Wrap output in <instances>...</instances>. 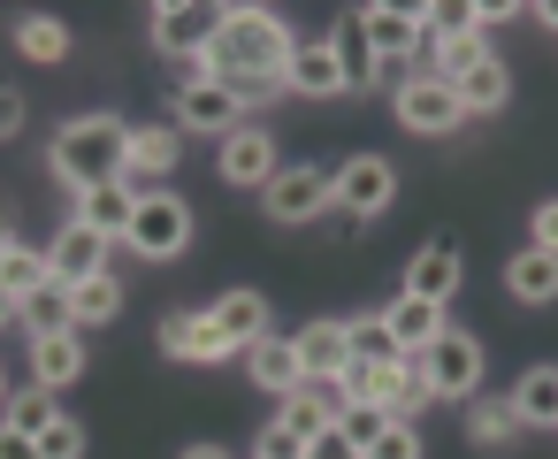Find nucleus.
<instances>
[{"label": "nucleus", "instance_id": "40", "mask_svg": "<svg viewBox=\"0 0 558 459\" xmlns=\"http://www.w3.org/2000/svg\"><path fill=\"white\" fill-rule=\"evenodd\" d=\"M192 322L199 314H161V352L169 360H192Z\"/></svg>", "mask_w": 558, "mask_h": 459}, {"label": "nucleus", "instance_id": "9", "mask_svg": "<svg viewBox=\"0 0 558 459\" xmlns=\"http://www.w3.org/2000/svg\"><path fill=\"white\" fill-rule=\"evenodd\" d=\"M390 116H398L413 138H451V131L466 123V108H459V93H451L444 77H405L398 100H390Z\"/></svg>", "mask_w": 558, "mask_h": 459}, {"label": "nucleus", "instance_id": "22", "mask_svg": "<svg viewBox=\"0 0 558 459\" xmlns=\"http://www.w3.org/2000/svg\"><path fill=\"white\" fill-rule=\"evenodd\" d=\"M32 375H39V390H70V383L85 375V337H77V329L39 337V345H32Z\"/></svg>", "mask_w": 558, "mask_h": 459}, {"label": "nucleus", "instance_id": "25", "mask_svg": "<svg viewBox=\"0 0 558 459\" xmlns=\"http://www.w3.org/2000/svg\"><path fill=\"white\" fill-rule=\"evenodd\" d=\"M451 93H459V108H466V116H497V108L512 100V70L489 55V62H482V70H466Z\"/></svg>", "mask_w": 558, "mask_h": 459}, {"label": "nucleus", "instance_id": "6", "mask_svg": "<svg viewBox=\"0 0 558 459\" xmlns=\"http://www.w3.org/2000/svg\"><path fill=\"white\" fill-rule=\"evenodd\" d=\"M215 169H222V184H238V192H268L276 169H283V146H276L268 123H238V131L215 146Z\"/></svg>", "mask_w": 558, "mask_h": 459}, {"label": "nucleus", "instance_id": "10", "mask_svg": "<svg viewBox=\"0 0 558 459\" xmlns=\"http://www.w3.org/2000/svg\"><path fill=\"white\" fill-rule=\"evenodd\" d=\"M245 123V100L230 93V85H215V77H184L177 85V131H192V138H230Z\"/></svg>", "mask_w": 558, "mask_h": 459}, {"label": "nucleus", "instance_id": "7", "mask_svg": "<svg viewBox=\"0 0 558 459\" xmlns=\"http://www.w3.org/2000/svg\"><path fill=\"white\" fill-rule=\"evenodd\" d=\"M390 200H398V169H390L383 154H352V161L337 169V215H344V230L375 222Z\"/></svg>", "mask_w": 558, "mask_h": 459}, {"label": "nucleus", "instance_id": "15", "mask_svg": "<svg viewBox=\"0 0 558 459\" xmlns=\"http://www.w3.org/2000/svg\"><path fill=\"white\" fill-rule=\"evenodd\" d=\"M459 276H466L459 245H451V238H428V245L405 261V299H428V306H444V299L459 291Z\"/></svg>", "mask_w": 558, "mask_h": 459}, {"label": "nucleus", "instance_id": "1", "mask_svg": "<svg viewBox=\"0 0 558 459\" xmlns=\"http://www.w3.org/2000/svg\"><path fill=\"white\" fill-rule=\"evenodd\" d=\"M291 55H299L291 16H276V9H222V32H215V47L199 55V77L230 85V93L245 100V116H253V108H268V100L283 93Z\"/></svg>", "mask_w": 558, "mask_h": 459}, {"label": "nucleus", "instance_id": "39", "mask_svg": "<svg viewBox=\"0 0 558 459\" xmlns=\"http://www.w3.org/2000/svg\"><path fill=\"white\" fill-rule=\"evenodd\" d=\"M527 245H535V253H550V261H558V200H543V207H535V215H527Z\"/></svg>", "mask_w": 558, "mask_h": 459}, {"label": "nucleus", "instance_id": "38", "mask_svg": "<svg viewBox=\"0 0 558 459\" xmlns=\"http://www.w3.org/2000/svg\"><path fill=\"white\" fill-rule=\"evenodd\" d=\"M360 459H421V428H405V421H390V428H383V436H375V444H367Z\"/></svg>", "mask_w": 558, "mask_h": 459}, {"label": "nucleus", "instance_id": "5", "mask_svg": "<svg viewBox=\"0 0 558 459\" xmlns=\"http://www.w3.org/2000/svg\"><path fill=\"white\" fill-rule=\"evenodd\" d=\"M360 47H367L375 70H405V62L428 47L421 9H398V0H375V9H360Z\"/></svg>", "mask_w": 558, "mask_h": 459}, {"label": "nucleus", "instance_id": "35", "mask_svg": "<svg viewBox=\"0 0 558 459\" xmlns=\"http://www.w3.org/2000/svg\"><path fill=\"white\" fill-rule=\"evenodd\" d=\"M54 413H62V406H54V390H16L0 421H9V428H24V436H39V428H47Z\"/></svg>", "mask_w": 558, "mask_h": 459}, {"label": "nucleus", "instance_id": "14", "mask_svg": "<svg viewBox=\"0 0 558 459\" xmlns=\"http://www.w3.org/2000/svg\"><path fill=\"white\" fill-rule=\"evenodd\" d=\"M47 268H54V283L70 291V283H85V276H108V238L100 230H85L77 215L54 230V245H47Z\"/></svg>", "mask_w": 558, "mask_h": 459}, {"label": "nucleus", "instance_id": "20", "mask_svg": "<svg viewBox=\"0 0 558 459\" xmlns=\"http://www.w3.org/2000/svg\"><path fill=\"white\" fill-rule=\"evenodd\" d=\"M276 428H283V436H299V444L329 436V428H337V390H329V383H299V390L283 398Z\"/></svg>", "mask_w": 558, "mask_h": 459}, {"label": "nucleus", "instance_id": "50", "mask_svg": "<svg viewBox=\"0 0 558 459\" xmlns=\"http://www.w3.org/2000/svg\"><path fill=\"white\" fill-rule=\"evenodd\" d=\"M9 398H16V390H9V367H0V413H9Z\"/></svg>", "mask_w": 558, "mask_h": 459}, {"label": "nucleus", "instance_id": "45", "mask_svg": "<svg viewBox=\"0 0 558 459\" xmlns=\"http://www.w3.org/2000/svg\"><path fill=\"white\" fill-rule=\"evenodd\" d=\"M306 459H360V451H352V444L329 428V436H314V444H306Z\"/></svg>", "mask_w": 558, "mask_h": 459}, {"label": "nucleus", "instance_id": "42", "mask_svg": "<svg viewBox=\"0 0 558 459\" xmlns=\"http://www.w3.org/2000/svg\"><path fill=\"white\" fill-rule=\"evenodd\" d=\"M16 131H24V93L0 85V138H16Z\"/></svg>", "mask_w": 558, "mask_h": 459}, {"label": "nucleus", "instance_id": "46", "mask_svg": "<svg viewBox=\"0 0 558 459\" xmlns=\"http://www.w3.org/2000/svg\"><path fill=\"white\" fill-rule=\"evenodd\" d=\"M184 459H230L222 444H184Z\"/></svg>", "mask_w": 558, "mask_h": 459}, {"label": "nucleus", "instance_id": "11", "mask_svg": "<svg viewBox=\"0 0 558 459\" xmlns=\"http://www.w3.org/2000/svg\"><path fill=\"white\" fill-rule=\"evenodd\" d=\"M421 375H428L436 398H459V406H466V398L482 390V345H474L466 329H444V337L421 352Z\"/></svg>", "mask_w": 558, "mask_h": 459}, {"label": "nucleus", "instance_id": "8", "mask_svg": "<svg viewBox=\"0 0 558 459\" xmlns=\"http://www.w3.org/2000/svg\"><path fill=\"white\" fill-rule=\"evenodd\" d=\"M215 32H222V9H215V0H169V9H154V47H161L169 62H192V70H199V55L215 47Z\"/></svg>", "mask_w": 558, "mask_h": 459}, {"label": "nucleus", "instance_id": "47", "mask_svg": "<svg viewBox=\"0 0 558 459\" xmlns=\"http://www.w3.org/2000/svg\"><path fill=\"white\" fill-rule=\"evenodd\" d=\"M527 16H535V24H550V32H558V0H543V9H527Z\"/></svg>", "mask_w": 558, "mask_h": 459}, {"label": "nucleus", "instance_id": "48", "mask_svg": "<svg viewBox=\"0 0 558 459\" xmlns=\"http://www.w3.org/2000/svg\"><path fill=\"white\" fill-rule=\"evenodd\" d=\"M0 322H16V291L9 283H0Z\"/></svg>", "mask_w": 558, "mask_h": 459}, {"label": "nucleus", "instance_id": "3", "mask_svg": "<svg viewBox=\"0 0 558 459\" xmlns=\"http://www.w3.org/2000/svg\"><path fill=\"white\" fill-rule=\"evenodd\" d=\"M123 245L138 253V261H177L184 245H192V207L161 184V192H146L138 207H131V230H123Z\"/></svg>", "mask_w": 558, "mask_h": 459}, {"label": "nucleus", "instance_id": "29", "mask_svg": "<svg viewBox=\"0 0 558 459\" xmlns=\"http://www.w3.org/2000/svg\"><path fill=\"white\" fill-rule=\"evenodd\" d=\"M116 314H123V283H116V276H85V283H70V322H77V329L116 322Z\"/></svg>", "mask_w": 558, "mask_h": 459}, {"label": "nucleus", "instance_id": "26", "mask_svg": "<svg viewBox=\"0 0 558 459\" xmlns=\"http://www.w3.org/2000/svg\"><path fill=\"white\" fill-rule=\"evenodd\" d=\"M131 207H138V200H131L123 184H100V192H85V200H77V222H85V230H100V238L116 245V238L131 230Z\"/></svg>", "mask_w": 558, "mask_h": 459}, {"label": "nucleus", "instance_id": "28", "mask_svg": "<svg viewBox=\"0 0 558 459\" xmlns=\"http://www.w3.org/2000/svg\"><path fill=\"white\" fill-rule=\"evenodd\" d=\"M466 444H520V413L512 398H466Z\"/></svg>", "mask_w": 558, "mask_h": 459}, {"label": "nucleus", "instance_id": "33", "mask_svg": "<svg viewBox=\"0 0 558 459\" xmlns=\"http://www.w3.org/2000/svg\"><path fill=\"white\" fill-rule=\"evenodd\" d=\"M0 283H9L16 299H32L39 283H54V268H47V253H32V245H9V253H0Z\"/></svg>", "mask_w": 558, "mask_h": 459}, {"label": "nucleus", "instance_id": "44", "mask_svg": "<svg viewBox=\"0 0 558 459\" xmlns=\"http://www.w3.org/2000/svg\"><path fill=\"white\" fill-rule=\"evenodd\" d=\"M0 459H39V436H24V428L0 421Z\"/></svg>", "mask_w": 558, "mask_h": 459}, {"label": "nucleus", "instance_id": "19", "mask_svg": "<svg viewBox=\"0 0 558 459\" xmlns=\"http://www.w3.org/2000/svg\"><path fill=\"white\" fill-rule=\"evenodd\" d=\"M245 375L260 383V390H276V398H291L306 375H299V345L283 337V329H268L260 345H245Z\"/></svg>", "mask_w": 558, "mask_h": 459}, {"label": "nucleus", "instance_id": "27", "mask_svg": "<svg viewBox=\"0 0 558 459\" xmlns=\"http://www.w3.org/2000/svg\"><path fill=\"white\" fill-rule=\"evenodd\" d=\"M16 322L32 329V345H39V337H62V329H77V322H70V291H62V283H39L32 299H16Z\"/></svg>", "mask_w": 558, "mask_h": 459}, {"label": "nucleus", "instance_id": "36", "mask_svg": "<svg viewBox=\"0 0 558 459\" xmlns=\"http://www.w3.org/2000/svg\"><path fill=\"white\" fill-rule=\"evenodd\" d=\"M39 459H85V421L54 413V421L39 428Z\"/></svg>", "mask_w": 558, "mask_h": 459}, {"label": "nucleus", "instance_id": "41", "mask_svg": "<svg viewBox=\"0 0 558 459\" xmlns=\"http://www.w3.org/2000/svg\"><path fill=\"white\" fill-rule=\"evenodd\" d=\"M253 459H306V444H299V436H283V428L268 421V428H260V444H253Z\"/></svg>", "mask_w": 558, "mask_h": 459}, {"label": "nucleus", "instance_id": "31", "mask_svg": "<svg viewBox=\"0 0 558 459\" xmlns=\"http://www.w3.org/2000/svg\"><path fill=\"white\" fill-rule=\"evenodd\" d=\"M344 345H352V360H360V367H383V360H405L383 314H352V322H344Z\"/></svg>", "mask_w": 558, "mask_h": 459}, {"label": "nucleus", "instance_id": "16", "mask_svg": "<svg viewBox=\"0 0 558 459\" xmlns=\"http://www.w3.org/2000/svg\"><path fill=\"white\" fill-rule=\"evenodd\" d=\"M207 322H215V337H222L230 352H245V345L268 337V299H260L253 283H238V291H222V299L207 306Z\"/></svg>", "mask_w": 558, "mask_h": 459}, {"label": "nucleus", "instance_id": "12", "mask_svg": "<svg viewBox=\"0 0 558 459\" xmlns=\"http://www.w3.org/2000/svg\"><path fill=\"white\" fill-rule=\"evenodd\" d=\"M184 161V131L177 123H146V131H131V161H123V192L131 200H146V192H161V177Z\"/></svg>", "mask_w": 558, "mask_h": 459}, {"label": "nucleus", "instance_id": "37", "mask_svg": "<svg viewBox=\"0 0 558 459\" xmlns=\"http://www.w3.org/2000/svg\"><path fill=\"white\" fill-rule=\"evenodd\" d=\"M466 24H474V0H428V9H421V32H428V39L466 32Z\"/></svg>", "mask_w": 558, "mask_h": 459}, {"label": "nucleus", "instance_id": "49", "mask_svg": "<svg viewBox=\"0 0 558 459\" xmlns=\"http://www.w3.org/2000/svg\"><path fill=\"white\" fill-rule=\"evenodd\" d=\"M16 245V230H9V207H0V253H9Z\"/></svg>", "mask_w": 558, "mask_h": 459}, {"label": "nucleus", "instance_id": "13", "mask_svg": "<svg viewBox=\"0 0 558 459\" xmlns=\"http://www.w3.org/2000/svg\"><path fill=\"white\" fill-rule=\"evenodd\" d=\"M283 93H306V100H337V93H352L344 47H337V39H299V55H291V70H283Z\"/></svg>", "mask_w": 558, "mask_h": 459}, {"label": "nucleus", "instance_id": "24", "mask_svg": "<svg viewBox=\"0 0 558 459\" xmlns=\"http://www.w3.org/2000/svg\"><path fill=\"white\" fill-rule=\"evenodd\" d=\"M505 398H512L520 428H558V367H527Z\"/></svg>", "mask_w": 558, "mask_h": 459}, {"label": "nucleus", "instance_id": "23", "mask_svg": "<svg viewBox=\"0 0 558 459\" xmlns=\"http://www.w3.org/2000/svg\"><path fill=\"white\" fill-rule=\"evenodd\" d=\"M505 291H512L520 306H550V299H558V261L535 253V245H520V253L505 261Z\"/></svg>", "mask_w": 558, "mask_h": 459}, {"label": "nucleus", "instance_id": "18", "mask_svg": "<svg viewBox=\"0 0 558 459\" xmlns=\"http://www.w3.org/2000/svg\"><path fill=\"white\" fill-rule=\"evenodd\" d=\"M383 322H390V337H398V352H405V360H421V352H428V345L451 329V322H444V306H428V299H405V291L383 306Z\"/></svg>", "mask_w": 558, "mask_h": 459}, {"label": "nucleus", "instance_id": "32", "mask_svg": "<svg viewBox=\"0 0 558 459\" xmlns=\"http://www.w3.org/2000/svg\"><path fill=\"white\" fill-rule=\"evenodd\" d=\"M428 406H436V390H428V375H421V360H405V375H398V390H390V398H383V413H390V421H405V428H413V421H421V413H428Z\"/></svg>", "mask_w": 558, "mask_h": 459}, {"label": "nucleus", "instance_id": "43", "mask_svg": "<svg viewBox=\"0 0 558 459\" xmlns=\"http://www.w3.org/2000/svg\"><path fill=\"white\" fill-rule=\"evenodd\" d=\"M512 16H527V0H482V9H474L482 32H489V24H512Z\"/></svg>", "mask_w": 558, "mask_h": 459}, {"label": "nucleus", "instance_id": "30", "mask_svg": "<svg viewBox=\"0 0 558 459\" xmlns=\"http://www.w3.org/2000/svg\"><path fill=\"white\" fill-rule=\"evenodd\" d=\"M16 55L24 62H62L70 55V24L62 16H16Z\"/></svg>", "mask_w": 558, "mask_h": 459}, {"label": "nucleus", "instance_id": "2", "mask_svg": "<svg viewBox=\"0 0 558 459\" xmlns=\"http://www.w3.org/2000/svg\"><path fill=\"white\" fill-rule=\"evenodd\" d=\"M123 161H131V123L123 116H70L62 131H54V146H47V169L85 200V192H100V184H123Z\"/></svg>", "mask_w": 558, "mask_h": 459}, {"label": "nucleus", "instance_id": "17", "mask_svg": "<svg viewBox=\"0 0 558 459\" xmlns=\"http://www.w3.org/2000/svg\"><path fill=\"white\" fill-rule=\"evenodd\" d=\"M291 345H299V375H306V383H337V375L352 367L344 322H306V329H291Z\"/></svg>", "mask_w": 558, "mask_h": 459}, {"label": "nucleus", "instance_id": "4", "mask_svg": "<svg viewBox=\"0 0 558 459\" xmlns=\"http://www.w3.org/2000/svg\"><path fill=\"white\" fill-rule=\"evenodd\" d=\"M260 207H268L276 222H322V215L337 207V169L291 161V169H276V184L260 192Z\"/></svg>", "mask_w": 558, "mask_h": 459}, {"label": "nucleus", "instance_id": "21", "mask_svg": "<svg viewBox=\"0 0 558 459\" xmlns=\"http://www.w3.org/2000/svg\"><path fill=\"white\" fill-rule=\"evenodd\" d=\"M482 62H489V39H482V24L428 39V77H444V85H459V77H466V70H482Z\"/></svg>", "mask_w": 558, "mask_h": 459}, {"label": "nucleus", "instance_id": "34", "mask_svg": "<svg viewBox=\"0 0 558 459\" xmlns=\"http://www.w3.org/2000/svg\"><path fill=\"white\" fill-rule=\"evenodd\" d=\"M383 428H390V413H383V406H367V398H344V406H337V436H344L352 451H367Z\"/></svg>", "mask_w": 558, "mask_h": 459}]
</instances>
